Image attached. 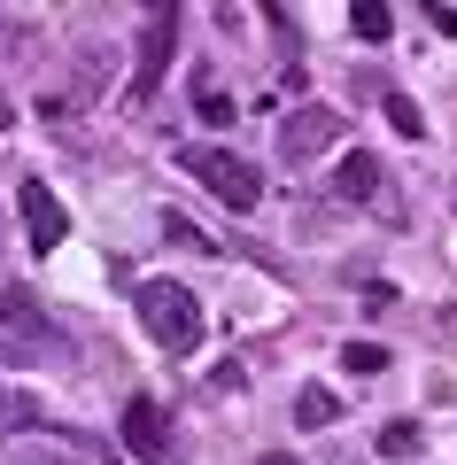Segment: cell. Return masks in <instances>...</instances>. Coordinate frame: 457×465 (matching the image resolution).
I'll return each mask as SVG.
<instances>
[{
  "mask_svg": "<svg viewBox=\"0 0 457 465\" xmlns=\"http://www.w3.org/2000/svg\"><path fill=\"white\" fill-rule=\"evenodd\" d=\"M132 311H140L147 341L164 349V357H186V349L202 341V302H194V287H179V280H147L140 295H132Z\"/></svg>",
  "mask_w": 457,
  "mask_h": 465,
  "instance_id": "1",
  "label": "cell"
},
{
  "mask_svg": "<svg viewBox=\"0 0 457 465\" xmlns=\"http://www.w3.org/2000/svg\"><path fill=\"white\" fill-rule=\"evenodd\" d=\"M179 171L194 186H210L225 210H256L263 202V171L248 163V155H233V148H179Z\"/></svg>",
  "mask_w": 457,
  "mask_h": 465,
  "instance_id": "2",
  "label": "cell"
},
{
  "mask_svg": "<svg viewBox=\"0 0 457 465\" xmlns=\"http://www.w3.org/2000/svg\"><path fill=\"white\" fill-rule=\"evenodd\" d=\"M55 349V326H47V311H39L32 295H24L16 280H0V357H47Z\"/></svg>",
  "mask_w": 457,
  "mask_h": 465,
  "instance_id": "3",
  "label": "cell"
},
{
  "mask_svg": "<svg viewBox=\"0 0 457 465\" xmlns=\"http://www.w3.org/2000/svg\"><path fill=\"white\" fill-rule=\"evenodd\" d=\"M333 140H342V116H333L326 101H303V109H287V124H279V155H287V163H318Z\"/></svg>",
  "mask_w": 457,
  "mask_h": 465,
  "instance_id": "4",
  "label": "cell"
},
{
  "mask_svg": "<svg viewBox=\"0 0 457 465\" xmlns=\"http://www.w3.org/2000/svg\"><path fill=\"white\" fill-rule=\"evenodd\" d=\"M124 450L140 465H171V411L155 396H132L124 403Z\"/></svg>",
  "mask_w": 457,
  "mask_h": 465,
  "instance_id": "5",
  "label": "cell"
},
{
  "mask_svg": "<svg viewBox=\"0 0 457 465\" xmlns=\"http://www.w3.org/2000/svg\"><path fill=\"white\" fill-rule=\"evenodd\" d=\"M16 210H24V241H32L39 256L63 249L70 217H63V202H55V186H47V179H24V186H16Z\"/></svg>",
  "mask_w": 457,
  "mask_h": 465,
  "instance_id": "6",
  "label": "cell"
},
{
  "mask_svg": "<svg viewBox=\"0 0 457 465\" xmlns=\"http://www.w3.org/2000/svg\"><path fill=\"white\" fill-rule=\"evenodd\" d=\"M171 39H179V8H155V24H147V39H140V70H132V94H155L164 85V70H171Z\"/></svg>",
  "mask_w": 457,
  "mask_h": 465,
  "instance_id": "7",
  "label": "cell"
},
{
  "mask_svg": "<svg viewBox=\"0 0 457 465\" xmlns=\"http://www.w3.org/2000/svg\"><path fill=\"white\" fill-rule=\"evenodd\" d=\"M333 194H342V202H373L380 194V155L373 148H349L342 163H333Z\"/></svg>",
  "mask_w": 457,
  "mask_h": 465,
  "instance_id": "8",
  "label": "cell"
},
{
  "mask_svg": "<svg viewBox=\"0 0 457 465\" xmlns=\"http://www.w3.org/2000/svg\"><path fill=\"white\" fill-rule=\"evenodd\" d=\"M419 419H388V427H380V458H419Z\"/></svg>",
  "mask_w": 457,
  "mask_h": 465,
  "instance_id": "9",
  "label": "cell"
},
{
  "mask_svg": "<svg viewBox=\"0 0 457 465\" xmlns=\"http://www.w3.org/2000/svg\"><path fill=\"white\" fill-rule=\"evenodd\" d=\"M349 32H357V39H388V32H395V16L380 8V0H357V8H349Z\"/></svg>",
  "mask_w": 457,
  "mask_h": 465,
  "instance_id": "10",
  "label": "cell"
},
{
  "mask_svg": "<svg viewBox=\"0 0 457 465\" xmlns=\"http://www.w3.org/2000/svg\"><path fill=\"white\" fill-rule=\"evenodd\" d=\"M388 124L403 140H426V116H419V101H411V94H388Z\"/></svg>",
  "mask_w": 457,
  "mask_h": 465,
  "instance_id": "11",
  "label": "cell"
},
{
  "mask_svg": "<svg viewBox=\"0 0 457 465\" xmlns=\"http://www.w3.org/2000/svg\"><path fill=\"white\" fill-rule=\"evenodd\" d=\"M333 419V396L326 388H303V396H294V427H326Z\"/></svg>",
  "mask_w": 457,
  "mask_h": 465,
  "instance_id": "12",
  "label": "cell"
},
{
  "mask_svg": "<svg viewBox=\"0 0 457 465\" xmlns=\"http://www.w3.org/2000/svg\"><path fill=\"white\" fill-rule=\"evenodd\" d=\"M342 365L373 381V372H388V349H380V341H349V349H342Z\"/></svg>",
  "mask_w": 457,
  "mask_h": 465,
  "instance_id": "13",
  "label": "cell"
},
{
  "mask_svg": "<svg viewBox=\"0 0 457 465\" xmlns=\"http://www.w3.org/2000/svg\"><path fill=\"white\" fill-rule=\"evenodd\" d=\"M0 427H39V403L32 396H0Z\"/></svg>",
  "mask_w": 457,
  "mask_h": 465,
  "instance_id": "14",
  "label": "cell"
},
{
  "mask_svg": "<svg viewBox=\"0 0 457 465\" xmlns=\"http://www.w3.org/2000/svg\"><path fill=\"white\" fill-rule=\"evenodd\" d=\"M194 109H202V116H210V124H225V116H233V101H225V94H217V85H210V78H202V94H194Z\"/></svg>",
  "mask_w": 457,
  "mask_h": 465,
  "instance_id": "15",
  "label": "cell"
},
{
  "mask_svg": "<svg viewBox=\"0 0 457 465\" xmlns=\"http://www.w3.org/2000/svg\"><path fill=\"white\" fill-rule=\"evenodd\" d=\"M8 465H70V458H63V450H16Z\"/></svg>",
  "mask_w": 457,
  "mask_h": 465,
  "instance_id": "16",
  "label": "cell"
},
{
  "mask_svg": "<svg viewBox=\"0 0 457 465\" xmlns=\"http://www.w3.org/2000/svg\"><path fill=\"white\" fill-rule=\"evenodd\" d=\"M256 465H294V458H287V450H263V458H256Z\"/></svg>",
  "mask_w": 457,
  "mask_h": 465,
  "instance_id": "17",
  "label": "cell"
}]
</instances>
